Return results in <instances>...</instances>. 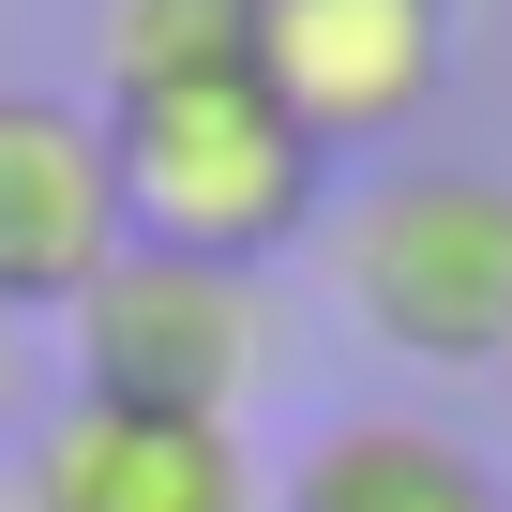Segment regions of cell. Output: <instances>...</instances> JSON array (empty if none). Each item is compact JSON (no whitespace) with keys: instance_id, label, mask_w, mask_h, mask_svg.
Listing matches in <instances>:
<instances>
[{"instance_id":"cell-1","label":"cell","mask_w":512,"mask_h":512,"mask_svg":"<svg viewBox=\"0 0 512 512\" xmlns=\"http://www.w3.org/2000/svg\"><path fill=\"white\" fill-rule=\"evenodd\" d=\"M106 181L121 241L256 272L332 211V151L256 91V76H181V91H106Z\"/></svg>"},{"instance_id":"cell-2","label":"cell","mask_w":512,"mask_h":512,"mask_svg":"<svg viewBox=\"0 0 512 512\" xmlns=\"http://www.w3.org/2000/svg\"><path fill=\"white\" fill-rule=\"evenodd\" d=\"M332 226V287L407 362H512V166H377Z\"/></svg>"},{"instance_id":"cell-3","label":"cell","mask_w":512,"mask_h":512,"mask_svg":"<svg viewBox=\"0 0 512 512\" xmlns=\"http://www.w3.org/2000/svg\"><path fill=\"white\" fill-rule=\"evenodd\" d=\"M61 347H76V392L91 407H151V422H226L272 392L287 332H272V287L256 272H211V256H151L121 241L106 272L61 302Z\"/></svg>"},{"instance_id":"cell-4","label":"cell","mask_w":512,"mask_h":512,"mask_svg":"<svg viewBox=\"0 0 512 512\" xmlns=\"http://www.w3.org/2000/svg\"><path fill=\"white\" fill-rule=\"evenodd\" d=\"M241 76L317 151L407 136L452 91V0H241Z\"/></svg>"},{"instance_id":"cell-5","label":"cell","mask_w":512,"mask_h":512,"mask_svg":"<svg viewBox=\"0 0 512 512\" xmlns=\"http://www.w3.org/2000/svg\"><path fill=\"white\" fill-rule=\"evenodd\" d=\"M106 256H121L106 121L61 91H0V317H61Z\"/></svg>"},{"instance_id":"cell-6","label":"cell","mask_w":512,"mask_h":512,"mask_svg":"<svg viewBox=\"0 0 512 512\" xmlns=\"http://www.w3.org/2000/svg\"><path fill=\"white\" fill-rule=\"evenodd\" d=\"M31 512H256V467L226 422H151L61 392L31 422Z\"/></svg>"},{"instance_id":"cell-7","label":"cell","mask_w":512,"mask_h":512,"mask_svg":"<svg viewBox=\"0 0 512 512\" xmlns=\"http://www.w3.org/2000/svg\"><path fill=\"white\" fill-rule=\"evenodd\" d=\"M287 512H512L497 467L437 422H332L302 467H287Z\"/></svg>"},{"instance_id":"cell-8","label":"cell","mask_w":512,"mask_h":512,"mask_svg":"<svg viewBox=\"0 0 512 512\" xmlns=\"http://www.w3.org/2000/svg\"><path fill=\"white\" fill-rule=\"evenodd\" d=\"M241 76V0H121L106 16V91H181Z\"/></svg>"},{"instance_id":"cell-9","label":"cell","mask_w":512,"mask_h":512,"mask_svg":"<svg viewBox=\"0 0 512 512\" xmlns=\"http://www.w3.org/2000/svg\"><path fill=\"white\" fill-rule=\"evenodd\" d=\"M16 392H31V362H16V317H0V407H16Z\"/></svg>"}]
</instances>
